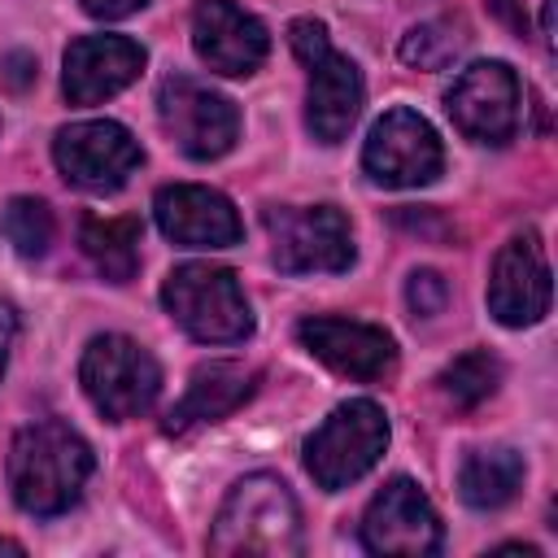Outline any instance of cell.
Listing matches in <instances>:
<instances>
[{"instance_id":"cell-2","label":"cell","mask_w":558,"mask_h":558,"mask_svg":"<svg viewBox=\"0 0 558 558\" xmlns=\"http://www.w3.org/2000/svg\"><path fill=\"white\" fill-rule=\"evenodd\" d=\"M305 549L296 497L279 475H244L209 527V554L218 558H296Z\"/></svg>"},{"instance_id":"cell-1","label":"cell","mask_w":558,"mask_h":558,"mask_svg":"<svg viewBox=\"0 0 558 558\" xmlns=\"http://www.w3.org/2000/svg\"><path fill=\"white\" fill-rule=\"evenodd\" d=\"M87 475H92V445L70 423L44 418L13 436L9 488L26 514H39V519L65 514L83 497Z\"/></svg>"},{"instance_id":"cell-17","label":"cell","mask_w":558,"mask_h":558,"mask_svg":"<svg viewBox=\"0 0 558 558\" xmlns=\"http://www.w3.org/2000/svg\"><path fill=\"white\" fill-rule=\"evenodd\" d=\"M148 52L126 35H83L65 48L61 92L70 105H100L131 87L144 70Z\"/></svg>"},{"instance_id":"cell-13","label":"cell","mask_w":558,"mask_h":558,"mask_svg":"<svg viewBox=\"0 0 558 558\" xmlns=\"http://www.w3.org/2000/svg\"><path fill=\"white\" fill-rule=\"evenodd\" d=\"M488 314L501 327H532L549 314V262L532 231L497 248L488 270Z\"/></svg>"},{"instance_id":"cell-9","label":"cell","mask_w":558,"mask_h":558,"mask_svg":"<svg viewBox=\"0 0 558 558\" xmlns=\"http://www.w3.org/2000/svg\"><path fill=\"white\" fill-rule=\"evenodd\" d=\"M52 157H57V170L65 174V183L96 192V196L118 192L144 166L140 140L122 122H109V118L61 126L52 140Z\"/></svg>"},{"instance_id":"cell-7","label":"cell","mask_w":558,"mask_h":558,"mask_svg":"<svg viewBox=\"0 0 558 558\" xmlns=\"http://www.w3.org/2000/svg\"><path fill=\"white\" fill-rule=\"evenodd\" d=\"M270 257L283 275H340L353 266V231L336 205H270L262 214Z\"/></svg>"},{"instance_id":"cell-22","label":"cell","mask_w":558,"mask_h":558,"mask_svg":"<svg viewBox=\"0 0 558 558\" xmlns=\"http://www.w3.org/2000/svg\"><path fill=\"white\" fill-rule=\"evenodd\" d=\"M52 209L39 196H13L4 205V235L22 257H44L52 244Z\"/></svg>"},{"instance_id":"cell-6","label":"cell","mask_w":558,"mask_h":558,"mask_svg":"<svg viewBox=\"0 0 558 558\" xmlns=\"http://www.w3.org/2000/svg\"><path fill=\"white\" fill-rule=\"evenodd\" d=\"M78 379H83L87 401L109 423L140 418L157 401V392H161V366H157V357L140 340L118 336V331H105V336H96L83 349Z\"/></svg>"},{"instance_id":"cell-8","label":"cell","mask_w":558,"mask_h":558,"mask_svg":"<svg viewBox=\"0 0 558 558\" xmlns=\"http://www.w3.org/2000/svg\"><path fill=\"white\" fill-rule=\"evenodd\" d=\"M157 118H161V131L170 135V144L192 161H214V157L231 153V144L240 140V109L222 92H214L187 74L161 78Z\"/></svg>"},{"instance_id":"cell-16","label":"cell","mask_w":558,"mask_h":558,"mask_svg":"<svg viewBox=\"0 0 558 558\" xmlns=\"http://www.w3.org/2000/svg\"><path fill=\"white\" fill-rule=\"evenodd\" d=\"M192 48H196V57L209 70L244 78V74H253L266 61L270 35L240 4H231V0H201L192 9Z\"/></svg>"},{"instance_id":"cell-12","label":"cell","mask_w":558,"mask_h":558,"mask_svg":"<svg viewBox=\"0 0 558 558\" xmlns=\"http://www.w3.org/2000/svg\"><path fill=\"white\" fill-rule=\"evenodd\" d=\"M362 545L371 554H401V558H423L440 549V519L414 480L397 475L371 497L362 514Z\"/></svg>"},{"instance_id":"cell-19","label":"cell","mask_w":558,"mask_h":558,"mask_svg":"<svg viewBox=\"0 0 558 558\" xmlns=\"http://www.w3.org/2000/svg\"><path fill=\"white\" fill-rule=\"evenodd\" d=\"M523 488V458L506 445L471 449L458 466V493L475 510H501Z\"/></svg>"},{"instance_id":"cell-23","label":"cell","mask_w":558,"mask_h":558,"mask_svg":"<svg viewBox=\"0 0 558 558\" xmlns=\"http://www.w3.org/2000/svg\"><path fill=\"white\" fill-rule=\"evenodd\" d=\"M466 35L453 22H423L401 39V61L418 70H445L462 52Z\"/></svg>"},{"instance_id":"cell-3","label":"cell","mask_w":558,"mask_h":558,"mask_svg":"<svg viewBox=\"0 0 558 558\" xmlns=\"http://www.w3.org/2000/svg\"><path fill=\"white\" fill-rule=\"evenodd\" d=\"M288 44L301 57V65L310 70V87H305V126L318 144H340L366 100V83L362 70L340 57L327 39V26L314 17H296L288 26Z\"/></svg>"},{"instance_id":"cell-15","label":"cell","mask_w":558,"mask_h":558,"mask_svg":"<svg viewBox=\"0 0 558 558\" xmlns=\"http://www.w3.org/2000/svg\"><path fill=\"white\" fill-rule=\"evenodd\" d=\"M296 336L336 375H349V379H362V384L384 379L397 366L392 336L384 327H371V323H357V318H331V314L301 318Z\"/></svg>"},{"instance_id":"cell-10","label":"cell","mask_w":558,"mask_h":558,"mask_svg":"<svg viewBox=\"0 0 558 558\" xmlns=\"http://www.w3.org/2000/svg\"><path fill=\"white\" fill-rule=\"evenodd\" d=\"M445 153L432 122L414 109H388L362 148V170L379 187H423L440 174Z\"/></svg>"},{"instance_id":"cell-24","label":"cell","mask_w":558,"mask_h":558,"mask_svg":"<svg viewBox=\"0 0 558 558\" xmlns=\"http://www.w3.org/2000/svg\"><path fill=\"white\" fill-rule=\"evenodd\" d=\"M405 301H410L414 318H432V314L445 310V301H449V283H445L436 270H414L410 283H405Z\"/></svg>"},{"instance_id":"cell-20","label":"cell","mask_w":558,"mask_h":558,"mask_svg":"<svg viewBox=\"0 0 558 558\" xmlns=\"http://www.w3.org/2000/svg\"><path fill=\"white\" fill-rule=\"evenodd\" d=\"M140 218H83L78 244L109 283H131L140 270Z\"/></svg>"},{"instance_id":"cell-21","label":"cell","mask_w":558,"mask_h":558,"mask_svg":"<svg viewBox=\"0 0 558 558\" xmlns=\"http://www.w3.org/2000/svg\"><path fill=\"white\" fill-rule=\"evenodd\" d=\"M440 392H445V401L453 405V410H475V405H484L493 392H497V384H501V362L488 353V349H471V353H462V357H453L445 371H440Z\"/></svg>"},{"instance_id":"cell-5","label":"cell","mask_w":558,"mask_h":558,"mask_svg":"<svg viewBox=\"0 0 558 558\" xmlns=\"http://www.w3.org/2000/svg\"><path fill=\"white\" fill-rule=\"evenodd\" d=\"M384 449H388V414L375 401L353 397L336 405L305 440V471L323 493H340L353 480H362L384 458Z\"/></svg>"},{"instance_id":"cell-26","label":"cell","mask_w":558,"mask_h":558,"mask_svg":"<svg viewBox=\"0 0 558 558\" xmlns=\"http://www.w3.org/2000/svg\"><path fill=\"white\" fill-rule=\"evenodd\" d=\"M13 340H17V314H13V305H0V375H4Z\"/></svg>"},{"instance_id":"cell-11","label":"cell","mask_w":558,"mask_h":558,"mask_svg":"<svg viewBox=\"0 0 558 558\" xmlns=\"http://www.w3.org/2000/svg\"><path fill=\"white\" fill-rule=\"evenodd\" d=\"M519 74L506 61H475L453 78L445 109L466 140L506 144L519 131Z\"/></svg>"},{"instance_id":"cell-14","label":"cell","mask_w":558,"mask_h":558,"mask_svg":"<svg viewBox=\"0 0 558 558\" xmlns=\"http://www.w3.org/2000/svg\"><path fill=\"white\" fill-rule=\"evenodd\" d=\"M153 214L166 240L179 248H231L240 244V214L235 205L201 183H166L153 196Z\"/></svg>"},{"instance_id":"cell-4","label":"cell","mask_w":558,"mask_h":558,"mask_svg":"<svg viewBox=\"0 0 558 558\" xmlns=\"http://www.w3.org/2000/svg\"><path fill=\"white\" fill-rule=\"evenodd\" d=\"M166 314L201 344H235L253 331V310L227 266L183 262L161 283Z\"/></svg>"},{"instance_id":"cell-25","label":"cell","mask_w":558,"mask_h":558,"mask_svg":"<svg viewBox=\"0 0 558 558\" xmlns=\"http://www.w3.org/2000/svg\"><path fill=\"white\" fill-rule=\"evenodd\" d=\"M148 0H83V13L87 17H100V22H118V17H131Z\"/></svg>"},{"instance_id":"cell-27","label":"cell","mask_w":558,"mask_h":558,"mask_svg":"<svg viewBox=\"0 0 558 558\" xmlns=\"http://www.w3.org/2000/svg\"><path fill=\"white\" fill-rule=\"evenodd\" d=\"M488 9L510 26V31H519V35H527V17L519 13V4L514 0H488Z\"/></svg>"},{"instance_id":"cell-28","label":"cell","mask_w":558,"mask_h":558,"mask_svg":"<svg viewBox=\"0 0 558 558\" xmlns=\"http://www.w3.org/2000/svg\"><path fill=\"white\" fill-rule=\"evenodd\" d=\"M0 554H22V545H17V541H4V536H0Z\"/></svg>"},{"instance_id":"cell-18","label":"cell","mask_w":558,"mask_h":558,"mask_svg":"<svg viewBox=\"0 0 558 558\" xmlns=\"http://www.w3.org/2000/svg\"><path fill=\"white\" fill-rule=\"evenodd\" d=\"M262 384V371L257 366H244V362H205L192 371L183 397L170 405L166 414V436H183L201 423H218L227 414H235Z\"/></svg>"}]
</instances>
